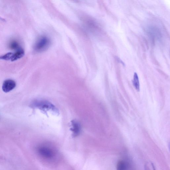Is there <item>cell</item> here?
<instances>
[{
  "label": "cell",
  "mask_w": 170,
  "mask_h": 170,
  "mask_svg": "<svg viewBox=\"0 0 170 170\" xmlns=\"http://www.w3.org/2000/svg\"><path fill=\"white\" fill-rule=\"evenodd\" d=\"M50 43V40L47 37H41L36 41L34 45V50L37 52L44 51L49 48Z\"/></svg>",
  "instance_id": "7a4b0ae2"
},
{
  "label": "cell",
  "mask_w": 170,
  "mask_h": 170,
  "mask_svg": "<svg viewBox=\"0 0 170 170\" xmlns=\"http://www.w3.org/2000/svg\"><path fill=\"white\" fill-rule=\"evenodd\" d=\"M0 20L2 21L3 22H6V20L4 19V18L0 16Z\"/></svg>",
  "instance_id": "4fadbf2b"
},
{
  "label": "cell",
  "mask_w": 170,
  "mask_h": 170,
  "mask_svg": "<svg viewBox=\"0 0 170 170\" xmlns=\"http://www.w3.org/2000/svg\"><path fill=\"white\" fill-rule=\"evenodd\" d=\"M146 170H155L154 164L151 162H147L145 165Z\"/></svg>",
  "instance_id": "8fae6325"
},
{
  "label": "cell",
  "mask_w": 170,
  "mask_h": 170,
  "mask_svg": "<svg viewBox=\"0 0 170 170\" xmlns=\"http://www.w3.org/2000/svg\"><path fill=\"white\" fill-rule=\"evenodd\" d=\"M117 58V61H118V62H119V63H121L122 64H123V65H124V63L123 62V61L121 60V59H120L118 58Z\"/></svg>",
  "instance_id": "7c38bea8"
},
{
  "label": "cell",
  "mask_w": 170,
  "mask_h": 170,
  "mask_svg": "<svg viewBox=\"0 0 170 170\" xmlns=\"http://www.w3.org/2000/svg\"><path fill=\"white\" fill-rule=\"evenodd\" d=\"M16 86V82L10 79L7 80L3 82L2 89L4 92L7 93L14 89Z\"/></svg>",
  "instance_id": "3957f363"
},
{
  "label": "cell",
  "mask_w": 170,
  "mask_h": 170,
  "mask_svg": "<svg viewBox=\"0 0 170 170\" xmlns=\"http://www.w3.org/2000/svg\"><path fill=\"white\" fill-rule=\"evenodd\" d=\"M133 83L136 89L138 91H140V85L138 76L137 73L135 72L134 74V79L133 81Z\"/></svg>",
  "instance_id": "ba28073f"
},
{
  "label": "cell",
  "mask_w": 170,
  "mask_h": 170,
  "mask_svg": "<svg viewBox=\"0 0 170 170\" xmlns=\"http://www.w3.org/2000/svg\"><path fill=\"white\" fill-rule=\"evenodd\" d=\"M38 151L39 154L45 158L50 159L54 156V154L53 150L47 147H41Z\"/></svg>",
  "instance_id": "277c9868"
},
{
  "label": "cell",
  "mask_w": 170,
  "mask_h": 170,
  "mask_svg": "<svg viewBox=\"0 0 170 170\" xmlns=\"http://www.w3.org/2000/svg\"><path fill=\"white\" fill-rule=\"evenodd\" d=\"M72 127L71 131L72 133L73 137H76L79 136L81 132V128L80 124L76 120L72 121Z\"/></svg>",
  "instance_id": "5b68a950"
},
{
  "label": "cell",
  "mask_w": 170,
  "mask_h": 170,
  "mask_svg": "<svg viewBox=\"0 0 170 170\" xmlns=\"http://www.w3.org/2000/svg\"><path fill=\"white\" fill-rule=\"evenodd\" d=\"M24 50L20 48L17 50L15 53L13 54L11 60L12 62L16 61L24 57Z\"/></svg>",
  "instance_id": "8992f818"
},
{
  "label": "cell",
  "mask_w": 170,
  "mask_h": 170,
  "mask_svg": "<svg viewBox=\"0 0 170 170\" xmlns=\"http://www.w3.org/2000/svg\"><path fill=\"white\" fill-rule=\"evenodd\" d=\"M31 105L32 107L38 109L45 112L50 111L56 114L59 113V110L55 106L46 100H35Z\"/></svg>",
  "instance_id": "6da1fadb"
},
{
  "label": "cell",
  "mask_w": 170,
  "mask_h": 170,
  "mask_svg": "<svg viewBox=\"0 0 170 170\" xmlns=\"http://www.w3.org/2000/svg\"><path fill=\"white\" fill-rule=\"evenodd\" d=\"M13 53L11 52H9L2 56H0V59L6 61L11 60L13 56Z\"/></svg>",
  "instance_id": "30bf717a"
},
{
  "label": "cell",
  "mask_w": 170,
  "mask_h": 170,
  "mask_svg": "<svg viewBox=\"0 0 170 170\" xmlns=\"http://www.w3.org/2000/svg\"><path fill=\"white\" fill-rule=\"evenodd\" d=\"M128 165L125 161H119L117 165V170H128Z\"/></svg>",
  "instance_id": "52a82bcc"
},
{
  "label": "cell",
  "mask_w": 170,
  "mask_h": 170,
  "mask_svg": "<svg viewBox=\"0 0 170 170\" xmlns=\"http://www.w3.org/2000/svg\"><path fill=\"white\" fill-rule=\"evenodd\" d=\"M9 46L11 49L14 50H17L20 48L19 43L15 40L11 41L9 45Z\"/></svg>",
  "instance_id": "9c48e42d"
}]
</instances>
